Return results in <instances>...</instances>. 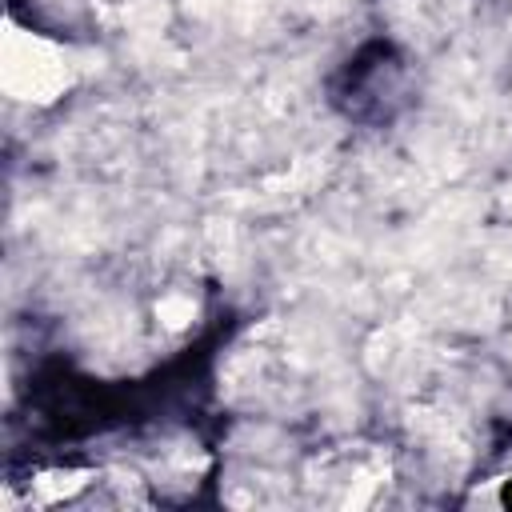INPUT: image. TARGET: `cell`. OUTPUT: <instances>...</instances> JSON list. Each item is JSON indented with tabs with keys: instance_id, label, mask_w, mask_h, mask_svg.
Instances as JSON below:
<instances>
[{
	"instance_id": "6da1fadb",
	"label": "cell",
	"mask_w": 512,
	"mask_h": 512,
	"mask_svg": "<svg viewBox=\"0 0 512 512\" xmlns=\"http://www.w3.org/2000/svg\"><path fill=\"white\" fill-rule=\"evenodd\" d=\"M80 64L72 56V48H64L60 40L20 28L16 20L4 24V40H0V84L12 100L32 104V108H48L56 100H64L76 88Z\"/></svg>"
},
{
	"instance_id": "7a4b0ae2",
	"label": "cell",
	"mask_w": 512,
	"mask_h": 512,
	"mask_svg": "<svg viewBox=\"0 0 512 512\" xmlns=\"http://www.w3.org/2000/svg\"><path fill=\"white\" fill-rule=\"evenodd\" d=\"M88 484H96L92 468H44L28 480V496L36 504H64V500H76Z\"/></svg>"
},
{
	"instance_id": "3957f363",
	"label": "cell",
	"mask_w": 512,
	"mask_h": 512,
	"mask_svg": "<svg viewBox=\"0 0 512 512\" xmlns=\"http://www.w3.org/2000/svg\"><path fill=\"white\" fill-rule=\"evenodd\" d=\"M152 316H156L160 332H168V336H184V332H192L196 320H200V300H196L192 292H184V288H168V292L156 296Z\"/></svg>"
},
{
	"instance_id": "277c9868",
	"label": "cell",
	"mask_w": 512,
	"mask_h": 512,
	"mask_svg": "<svg viewBox=\"0 0 512 512\" xmlns=\"http://www.w3.org/2000/svg\"><path fill=\"white\" fill-rule=\"evenodd\" d=\"M468 504H480V508H500V512H512V476H496V480H484Z\"/></svg>"
}]
</instances>
